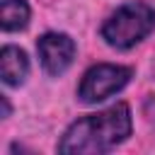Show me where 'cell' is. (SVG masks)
Instances as JSON below:
<instances>
[{
  "instance_id": "1",
  "label": "cell",
  "mask_w": 155,
  "mask_h": 155,
  "mask_svg": "<svg viewBox=\"0 0 155 155\" xmlns=\"http://www.w3.org/2000/svg\"><path fill=\"white\" fill-rule=\"evenodd\" d=\"M133 133V116L126 102L75 119L56 143L61 155H99L119 148Z\"/></svg>"
},
{
  "instance_id": "2",
  "label": "cell",
  "mask_w": 155,
  "mask_h": 155,
  "mask_svg": "<svg viewBox=\"0 0 155 155\" xmlns=\"http://www.w3.org/2000/svg\"><path fill=\"white\" fill-rule=\"evenodd\" d=\"M155 31V7L143 0H131L119 5L99 29V36L107 46L116 51H131L143 44Z\"/></svg>"
},
{
  "instance_id": "3",
  "label": "cell",
  "mask_w": 155,
  "mask_h": 155,
  "mask_svg": "<svg viewBox=\"0 0 155 155\" xmlns=\"http://www.w3.org/2000/svg\"><path fill=\"white\" fill-rule=\"evenodd\" d=\"M133 78V68L119 63H94L90 65L78 85V99L82 104H99L119 94Z\"/></svg>"
},
{
  "instance_id": "4",
  "label": "cell",
  "mask_w": 155,
  "mask_h": 155,
  "mask_svg": "<svg viewBox=\"0 0 155 155\" xmlns=\"http://www.w3.org/2000/svg\"><path fill=\"white\" fill-rule=\"evenodd\" d=\"M36 56L41 70L48 78H61L73 65L78 56V44L65 31H46L36 39Z\"/></svg>"
},
{
  "instance_id": "5",
  "label": "cell",
  "mask_w": 155,
  "mask_h": 155,
  "mask_svg": "<svg viewBox=\"0 0 155 155\" xmlns=\"http://www.w3.org/2000/svg\"><path fill=\"white\" fill-rule=\"evenodd\" d=\"M0 78L7 87H19L29 78V56L24 48L5 44L0 48Z\"/></svg>"
},
{
  "instance_id": "6",
  "label": "cell",
  "mask_w": 155,
  "mask_h": 155,
  "mask_svg": "<svg viewBox=\"0 0 155 155\" xmlns=\"http://www.w3.org/2000/svg\"><path fill=\"white\" fill-rule=\"evenodd\" d=\"M31 19V7L27 0H2L0 2V27L2 31H22Z\"/></svg>"
},
{
  "instance_id": "7",
  "label": "cell",
  "mask_w": 155,
  "mask_h": 155,
  "mask_svg": "<svg viewBox=\"0 0 155 155\" xmlns=\"http://www.w3.org/2000/svg\"><path fill=\"white\" fill-rule=\"evenodd\" d=\"M0 102H2V119H7L10 116V102H7L5 94H0Z\"/></svg>"
}]
</instances>
